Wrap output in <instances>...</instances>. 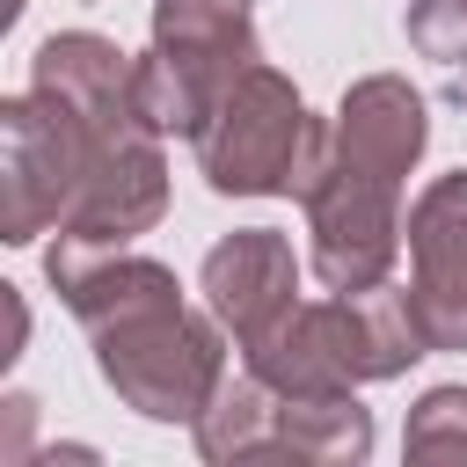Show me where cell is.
I'll use <instances>...</instances> for the list:
<instances>
[{"label":"cell","mask_w":467,"mask_h":467,"mask_svg":"<svg viewBox=\"0 0 467 467\" xmlns=\"http://www.w3.org/2000/svg\"><path fill=\"white\" fill-rule=\"evenodd\" d=\"M204 292H212V306H219L234 328L255 336V328L285 306V292H292V255H285V241H277V234H234L226 248H212Z\"/></svg>","instance_id":"277c9868"},{"label":"cell","mask_w":467,"mask_h":467,"mask_svg":"<svg viewBox=\"0 0 467 467\" xmlns=\"http://www.w3.org/2000/svg\"><path fill=\"white\" fill-rule=\"evenodd\" d=\"M409 29L431 58H467V0H423Z\"/></svg>","instance_id":"8992f818"},{"label":"cell","mask_w":467,"mask_h":467,"mask_svg":"<svg viewBox=\"0 0 467 467\" xmlns=\"http://www.w3.org/2000/svg\"><path fill=\"white\" fill-rule=\"evenodd\" d=\"M73 182H88L80 175V109H66L44 88L29 102H7V241H29L44 219H58Z\"/></svg>","instance_id":"7a4b0ae2"},{"label":"cell","mask_w":467,"mask_h":467,"mask_svg":"<svg viewBox=\"0 0 467 467\" xmlns=\"http://www.w3.org/2000/svg\"><path fill=\"white\" fill-rule=\"evenodd\" d=\"M416 263H423L416 328L438 343H460L467 336V175L438 182L416 204Z\"/></svg>","instance_id":"3957f363"},{"label":"cell","mask_w":467,"mask_h":467,"mask_svg":"<svg viewBox=\"0 0 467 467\" xmlns=\"http://www.w3.org/2000/svg\"><path fill=\"white\" fill-rule=\"evenodd\" d=\"M212 117H219V124H204L212 190H292V182L314 190V175H328L321 153H306L299 95L277 73H241Z\"/></svg>","instance_id":"6da1fadb"},{"label":"cell","mask_w":467,"mask_h":467,"mask_svg":"<svg viewBox=\"0 0 467 467\" xmlns=\"http://www.w3.org/2000/svg\"><path fill=\"white\" fill-rule=\"evenodd\" d=\"M343 139L358 146V175L394 182V168L416 161V146H423V102L394 80H365L343 102Z\"/></svg>","instance_id":"5b68a950"}]
</instances>
